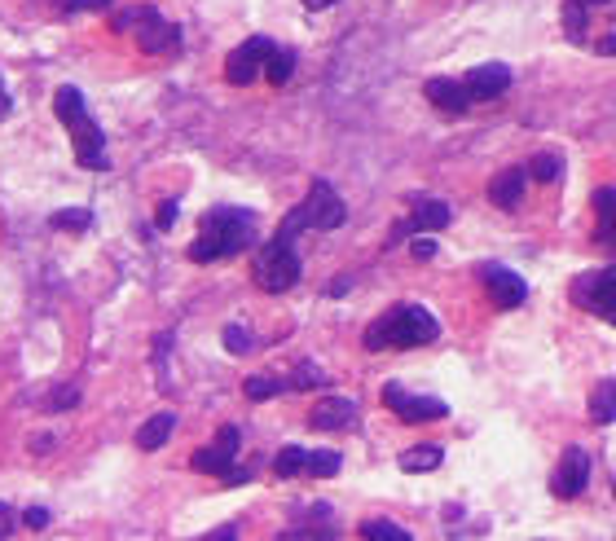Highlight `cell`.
Listing matches in <instances>:
<instances>
[{
  "instance_id": "29",
  "label": "cell",
  "mask_w": 616,
  "mask_h": 541,
  "mask_svg": "<svg viewBox=\"0 0 616 541\" xmlns=\"http://www.w3.org/2000/svg\"><path fill=\"white\" fill-rule=\"evenodd\" d=\"M361 537H383V541H410L401 524H388V520H366L361 524Z\"/></svg>"
},
{
  "instance_id": "38",
  "label": "cell",
  "mask_w": 616,
  "mask_h": 541,
  "mask_svg": "<svg viewBox=\"0 0 616 541\" xmlns=\"http://www.w3.org/2000/svg\"><path fill=\"white\" fill-rule=\"evenodd\" d=\"M106 0H66V9H102Z\"/></svg>"
},
{
  "instance_id": "4",
  "label": "cell",
  "mask_w": 616,
  "mask_h": 541,
  "mask_svg": "<svg viewBox=\"0 0 616 541\" xmlns=\"http://www.w3.org/2000/svg\"><path fill=\"white\" fill-rule=\"evenodd\" d=\"M300 251H295V238L273 234V242H264L256 251V264H251V278H256L260 291H291L300 282Z\"/></svg>"
},
{
  "instance_id": "41",
  "label": "cell",
  "mask_w": 616,
  "mask_h": 541,
  "mask_svg": "<svg viewBox=\"0 0 616 541\" xmlns=\"http://www.w3.org/2000/svg\"><path fill=\"white\" fill-rule=\"evenodd\" d=\"M581 5H603V0H581Z\"/></svg>"
},
{
  "instance_id": "43",
  "label": "cell",
  "mask_w": 616,
  "mask_h": 541,
  "mask_svg": "<svg viewBox=\"0 0 616 541\" xmlns=\"http://www.w3.org/2000/svg\"><path fill=\"white\" fill-rule=\"evenodd\" d=\"M612 493H616V484H612Z\"/></svg>"
},
{
  "instance_id": "42",
  "label": "cell",
  "mask_w": 616,
  "mask_h": 541,
  "mask_svg": "<svg viewBox=\"0 0 616 541\" xmlns=\"http://www.w3.org/2000/svg\"><path fill=\"white\" fill-rule=\"evenodd\" d=\"M608 322H612V326H616V308H612V317H608Z\"/></svg>"
},
{
  "instance_id": "7",
  "label": "cell",
  "mask_w": 616,
  "mask_h": 541,
  "mask_svg": "<svg viewBox=\"0 0 616 541\" xmlns=\"http://www.w3.org/2000/svg\"><path fill=\"white\" fill-rule=\"evenodd\" d=\"M304 225L308 229H317V234H330V229H339L344 225V198H339L335 190H330L326 181H313V194L304 198Z\"/></svg>"
},
{
  "instance_id": "36",
  "label": "cell",
  "mask_w": 616,
  "mask_h": 541,
  "mask_svg": "<svg viewBox=\"0 0 616 541\" xmlns=\"http://www.w3.org/2000/svg\"><path fill=\"white\" fill-rule=\"evenodd\" d=\"M220 480H225V484H247V480H251V471H242V467H229V471H225V476H220Z\"/></svg>"
},
{
  "instance_id": "9",
  "label": "cell",
  "mask_w": 616,
  "mask_h": 541,
  "mask_svg": "<svg viewBox=\"0 0 616 541\" xmlns=\"http://www.w3.org/2000/svg\"><path fill=\"white\" fill-rule=\"evenodd\" d=\"M269 53H273V40H264V36L242 40L238 49L229 53V62H225V80H229V84H251V80H256V75L264 71Z\"/></svg>"
},
{
  "instance_id": "31",
  "label": "cell",
  "mask_w": 616,
  "mask_h": 541,
  "mask_svg": "<svg viewBox=\"0 0 616 541\" xmlns=\"http://www.w3.org/2000/svg\"><path fill=\"white\" fill-rule=\"evenodd\" d=\"M225 348L234 352V357H242V352H251V339L242 326H225Z\"/></svg>"
},
{
  "instance_id": "40",
  "label": "cell",
  "mask_w": 616,
  "mask_h": 541,
  "mask_svg": "<svg viewBox=\"0 0 616 541\" xmlns=\"http://www.w3.org/2000/svg\"><path fill=\"white\" fill-rule=\"evenodd\" d=\"M304 5H308V9H330L335 0H304Z\"/></svg>"
},
{
  "instance_id": "5",
  "label": "cell",
  "mask_w": 616,
  "mask_h": 541,
  "mask_svg": "<svg viewBox=\"0 0 616 541\" xmlns=\"http://www.w3.org/2000/svg\"><path fill=\"white\" fill-rule=\"evenodd\" d=\"M572 300L581 308H590L594 317H612L616 308V264L612 269H594V273H581L572 282Z\"/></svg>"
},
{
  "instance_id": "37",
  "label": "cell",
  "mask_w": 616,
  "mask_h": 541,
  "mask_svg": "<svg viewBox=\"0 0 616 541\" xmlns=\"http://www.w3.org/2000/svg\"><path fill=\"white\" fill-rule=\"evenodd\" d=\"M172 220H176V203H163V207H159V225H163V229H168V225H172Z\"/></svg>"
},
{
  "instance_id": "16",
  "label": "cell",
  "mask_w": 616,
  "mask_h": 541,
  "mask_svg": "<svg viewBox=\"0 0 616 541\" xmlns=\"http://www.w3.org/2000/svg\"><path fill=\"white\" fill-rule=\"evenodd\" d=\"M524 185H528V172H520V168L498 172L489 181V203L502 207V212H515V207H520V198H524Z\"/></svg>"
},
{
  "instance_id": "28",
  "label": "cell",
  "mask_w": 616,
  "mask_h": 541,
  "mask_svg": "<svg viewBox=\"0 0 616 541\" xmlns=\"http://www.w3.org/2000/svg\"><path fill=\"white\" fill-rule=\"evenodd\" d=\"M286 383H291L295 392H308V388H326V370H317V366H308V361H304V366L295 370V374H291V379H286Z\"/></svg>"
},
{
  "instance_id": "25",
  "label": "cell",
  "mask_w": 616,
  "mask_h": 541,
  "mask_svg": "<svg viewBox=\"0 0 616 541\" xmlns=\"http://www.w3.org/2000/svg\"><path fill=\"white\" fill-rule=\"evenodd\" d=\"M440 445H418V449H405L401 454V467L405 471H432V467H440Z\"/></svg>"
},
{
  "instance_id": "19",
  "label": "cell",
  "mask_w": 616,
  "mask_h": 541,
  "mask_svg": "<svg viewBox=\"0 0 616 541\" xmlns=\"http://www.w3.org/2000/svg\"><path fill=\"white\" fill-rule=\"evenodd\" d=\"M414 225H418V229H445V225H449V207L440 203V198L418 194V198H414Z\"/></svg>"
},
{
  "instance_id": "33",
  "label": "cell",
  "mask_w": 616,
  "mask_h": 541,
  "mask_svg": "<svg viewBox=\"0 0 616 541\" xmlns=\"http://www.w3.org/2000/svg\"><path fill=\"white\" fill-rule=\"evenodd\" d=\"M27 524L31 528H49V511H44V506H27Z\"/></svg>"
},
{
  "instance_id": "34",
  "label": "cell",
  "mask_w": 616,
  "mask_h": 541,
  "mask_svg": "<svg viewBox=\"0 0 616 541\" xmlns=\"http://www.w3.org/2000/svg\"><path fill=\"white\" fill-rule=\"evenodd\" d=\"M9 533H14V506L0 502V537H9Z\"/></svg>"
},
{
  "instance_id": "30",
  "label": "cell",
  "mask_w": 616,
  "mask_h": 541,
  "mask_svg": "<svg viewBox=\"0 0 616 541\" xmlns=\"http://www.w3.org/2000/svg\"><path fill=\"white\" fill-rule=\"evenodd\" d=\"M564 27H568L572 40L586 36V5H581V0H572V5L564 9Z\"/></svg>"
},
{
  "instance_id": "8",
  "label": "cell",
  "mask_w": 616,
  "mask_h": 541,
  "mask_svg": "<svg viewBox=\"0 0 616 541\" xmlns=\"http://www.w3.org/2000/svg\"><path fill=\"white\" fill-rule=\"evenodd\" d=\"M132 36H137L141 53H172L176 44H181V31H176V22H168L159 14V9H137V22H132Z\"/></svg>"
},
{
  "instance_id": "2",
  "label": "cell",
  "mask_w": 616,
  "mask_h": 541,
  "mask_svg": "<svg viewBox=\"0 0 616 541\" xmlns=\"http://www.w3.org/2000/svg\"><path fill=\"white\" fill-rule=\"evenodd\" d=\"M53 115H58L62 124H66V132H71V146H75V159H80V168H110L106 137H102V128L93 124V115L84 110L80 88L62 84L58 93H53Z\"/></svg>"
},
{
  "instance_id": "14",
  "label": "cell",
  "mask_w": 616,
  "mask_h": 541,
  "mask_svg": "<svg viewBox=\"0 0 616 541\" xmlns=\"http://www.w3.org/2000/svg\"><path fill=\"white\" fill-rule=\"evenodd\" d=\"M467 88L476 102H493V97H502L506 88H511V71H506L502 62H489V66H476V71L467 75Z\"/></svg>"
},
{
  "instance_id": "12",
  "label": "cell",
  "mask_w": 616,
  "mask_h": 541,
  "mask_svg": "<svg viewBox=\"0 0 616 541\" xmlns=\"http://www.w3.org/2000/svg\"><path fill=\"white\" fill-rule=\"evenodd\" d=\"M480 273H484V282H489V295L498 308H520L528 300V286H524L520 273L502 269V264H484Z\"/></svg>"
},
{
  "instance_id": "39",
  "label": "cell",
  "mask_w": 616,
  "mask_h": 541,
  "mask_svg": "<svg viewBox=\"0 0 616 541\" xmlns=\"http://www.w3.org/2000/svg\"><path fill=\"white\" fill-rule=\"evenodd\" d=\"M599 53H603V58H616V36L603 40V44H599Z\"/></svg>"
},
{
  "instance_id": "18",
  "label": "cell",
  "mask_w": 616,
  "mask_h": 541,
  "mask_svg": "<svg viewBox=\"0 0 616 541\" xmlns=\"http://www.w3.org/2000/svg\"><path fill=\"white\" fill-rule=\"evenodd\" d=\"M594 212H599V229H603V242L616 247V190L612 185H603V190H594Z\"/></svg>"
},
{
  "instance_id": "23",
  "label": "cell",
  "mask_w": 616,
  "mask_h": 541,
  "mask_svg": "<svg viewBox=\"0 0 616 541\" xmlns=\"http://www.w3.org/2000/svg\"><path fill=\"white\" fill-rule=\"evenodd\" d=\"M528 176H533L537 185H550L564 176V159L559 154H533V163H528Z\"/></svg>"
},
{
  "instance_id": "26",
  "label": "cell",
  "mask_w": 616,
  "mask_h": 541,
  "mask_svg": "<svg viewBox=\"0 0 616 541\" xmlns=\"http://www.w3.org/2000/svg\"><path fill=\"white\" fill-rule=\"evenodd\" d=\"M339 467H344V458H339L335 449H317V454H308V471H304V476L326 480V476H335Z\"/></svg>"
},
{
  "instance_id": "15",
  "label": "cell",
  "mask_w": 616,
  "mask_h": 541,
  "mask_svg": "<svg viewBox=\"0 0 616 541\" xmlns=\"http://www.w3.org/2000/svg\"><path fill=\"white\" fill-rule=\"evenodd\" d=\"M423 93H427V102L440 106V110H449V115H458V110H467L471 102H476V97H471V88H467V80H427Z\"/></svg>"
},
{
  "instance_id": "6",
  "label": "cell",
  "mask_w": 616,
  "mask_h": 541,
  "mask_svg": "<svg viewBox=\"0 0 616 541\" xmlns=\"http://www.w3.org/2000/svg\"><path fill=\"white\" fill-rule=\"evenodd\" d=\"M383 401H388V410L401 418V423H436V418L449 414V405L440 401V396H410L401 383H388V388H383Z\"/></svg>"
},
{
  "instance_id": "13",
  "label": "cell",
  "mask_w": 616,
  "mask_h": 541,
  "mask_svg": "<svg viewBox=\"0 0 616 541\" xmlns=\"http://www.w3.org/2000/svg\"><path fill=\"white\" fill-rule=\"evenodd\" d=\"M308 423H313L317 432H339V427H352V423H357V405H352L348 396H326V401L313 405Z\"/></svg>"
},
{
  "instance_id": "32",
  "label": "cell",
  "mask_w": 616,
  "mask_h": 541,
  "mask_svg": "<svg viewBox=\"0 0 616 541\" xmlns=\"http://www.w3.org/2000/svg\"><path fill=\"white\" fill-rule=\"evenodd\" d=\"M414 260H432L436 256V238H414Z\"/></svg>"
},
{
  "instance_id": "20",
  "label": "cell",
  "mask_w": 616,
  "mask_h": 541,
  "mask_svg": "<svg viewBox=\"0 0 616 541\" xmlns=\"http://www.w3.org/2000/svg\"><path fill=\"white\" fill-rule=\"evenodd\" d=\"M590 418H594V423H612V418H616V379H608V383H599V388H594Z\"/></svg>"
},
{
  "instance_id": "11",
  "label": "cell",
  "mask_w": 616,
  "mask_h": 541,
  "mask_svg": "<svg viewBox=\"0 0 616 541\" xmlns=\"http://www.w3.org/2000/svg\"><path fill=\"white\" fill-rule=\"evenodd\" d=\"M586 480H590V458H586V449H568L564 462L555 467V476H550V493L555 498H581L586 493Z\"/></svg>"
},
{
  "instance_id": "10",
  "label": "cell",
  "mask_w": 616,
  "mask_h": 541,
  "mask_svg": "<svg viewBox=\"0 0 616 541\" xmlns=\"http://www.w3.org/2000/svg\"><path fill=\"white\" fill-rule=\"evenodd\" d=\"M238 445H242V432H238V427H220L216 445L198 449V454L190 458V467H194V471H207V476H225V471L234 467V458H238Z\"/></svg>"
},
{
  "instance_id": "21",
  "label": "cell",
  "mask_w": 616,
  "mask_h": 541,
  "mask_svg": "<svg viewBox=\"0 0 616 541\" xmlns=\"http://www.w3.org/2000/svg\"><path fill=\"white\" fill-rule=\"evenodd\" d=\"M308 471V449L300 445H286L278 458H273V476H282V480H291V476H304Z\"/></svg>"
},
{
  "instance_id": "3",
  "label": "cell",
  "mask_w": 616,
  "mask_h": 541,
  "mask_svg": "<svg viewBox=\"0 0 616 541\" xmlns=\"http://www.w3.org/2000/svg\"><path fill=\"white\" fill-rule=\"evenodd\" d=\"M440 335L436 317L418 304H401L392 308L388 317H379L370 330H366V348L370 352H383V348H418V344H432Z\"/></svg>"
},
{
  "instance_id": "22",
  "label": "cell",
  "mask_w": 616,
  "mask_h": 541,
  "mask_svg": "<svg viewBox=\"0 0 616 541\" xmlns=\"http://www.w3.org/2000/svg\"><path fill=\"white\" fill-rule=\"evenodd\" d=\"M49 225L66 229V234H84V229H93V212H88V207H66V212L49 216Z\"/></svg>"
},
{
  "instance_id": "35",
  "label": "cell",
  "mask_w": 616,
  "mask_h": 541,
  "mask_svg": "<svg viewBox=\"0 0 616 541\" xmlns=\"http://www.w3.org/2000/svg\"><path fill=\"white\" fill-rule=\"evenodd\" d=\"M71 401H75V388H66V392L53 396V405H49V410H71Z\"/></svg>"
},
{
  "instance_id": "17",
  "label": "cell",
  "mask_w": 616,
  "mask_h": 541,
  "mask_svg": "<svg viewBox=\"0 0 616 541\" xmlns=\"http://www.w3.org/2000/svg\"><path fill=\"white\" fill-rule=\"evenodd\" d=\"M176 432V414L172 410H163V414H154L146 418V423L137 427V449H146V454H154V449H163L168 445V436Z\"/></svg>"
},
{
  "instance_id": "27",
  "label": "cell",
  "mask_w": 616,
  "mask_h": 541,
  "mask_svg": "<svg viewBox=\"0 0 616 541\" xmlns=\"http://www.w3.org/2000/svg\"><path fill=\"white\" fill-rule=\"evenodd\" d=\"M286 388H291V383L269 379V374H251V379H247V388H242V392H247L251 401H264V396H278V392H286Z\"/></svg>"
},
{
  "instance_id": "24",
  "label": "cell",
  "mask_w": 616,
  "mask_h": 541,
  "mask_svg": "<svg viewBox=\"0 0 616 541\" xmlns=\"http://www.w3.org/2000/svg\"><path fill=\"white\" fill-rule=\"evenodd\" d=\"M264 75H269V84H286L295 75V53L291 49H273L269 53V62H264Z\"/></svg>"
},
{
  "instance_id": "1",
  "label": "cell",
  "mask_w": 616,
  "mask_h": 541,
  "mask_svg": "<svg viewBox=\"0 0 616 541\" xmlns=\"http://www.w3.org/2000/svg\"><path fill=\"white\" fill-rule=\"evenodd\" d=\"M256 242V216L242 207H212L198 225V238L190 242V260L194 264H212L225 256H238Z\"/></svg>"
}]
</instances>
